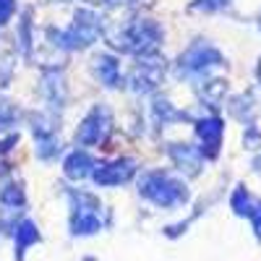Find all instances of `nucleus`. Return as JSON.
<instances>
[{
	"label": "nucleus",
	"mask_w": 261,
	"mask_h": 261,
	"mask_svg": "<svg viewBox=\"0 0 261 261\" xmlns=\"http://www.w3.org/2000/svg\"><path fill=\"white\" fill-rule=\"evenodd\" d=\"M102 34L110 42V47H115L120 53H130L136 58L157 53L160 42L165 37L162 29L157 27V21L141 18V16H125V18H115V21H105Z\"/></svg>",
	"instance_id": "obj_1"
},
{
	"label": "nucleus",
	"mask_w": 261,
	"mask_h": 261,
	"mask_svg": "<svg viewBox=\"0 0 261 261\" xmlns=\"http://www.w3.org/2000/svg\"><path fill=\"white\" fill-rule=\"evenodd\" d=\"M258 27H261V13H258Z\"/></svg>",
	"instance_id": "obj_27"
},
{
	"label": "nucleus",
	"mask_w": 261,
	"mask_h": 261,
	"mask_svg": "<svg viewBox=\"0 0 261 261\" xmlns=\"http://www.w3.org/2000/svg\"><path fill=\"white\" fill-rule=\"evenodd\" d=\"M154 115H157V120H162V123L183 118L180 113H175V110H172V105H170L167 99H157V102H154Z\"/></svg>",
	"instance_id": "obj_17"
},
{
	"label": "nucleus",
	"mask_w": 261,
	"mask_h": 261,
	"mask_svg": "<svg viewBox=\"0 0 261 261\" xmlns=\"http://www.w3.org/2000/svg\"><path fill=\"white\" fill-rule=\"evenodd\" d=\"M230 115L238 118V120H251L253 118V105H251V97L243 94V97H235L230 102Z\"/></svg>",
	"instance_id": "obj_14"
},
{
	"label": "nucleus",
	"mask_w": 261,
	"mask_h": 261,
	"mask_svg": "<svg viewBox=\"0 0 261 261\" xmlns=\"http://www.w3.org/2000/svg\"><path fill=\"white\" fill-rule=\"evenodd\" d=\"M63 170H65V175H68L71 180H84L86 175L94 172V160L86 154V151H73V154L65 160Z\"/></svg>",
	"instance_id": "obj_12"
},
{
	"label": "nucleus",
	"mask_w": 261,
	"mask_h": 261,
	"mask_svg": "<svg viewBox=\"0 0 261 261\" xmlns=\"http://www.w3.org/2000/svg\"><path fill=\"white\" fill-rule=\"evenodd\" d=\"M146 199H151L160 206H172L178 201H186V186L180 180H172L165 172H146L141 178V188H139Z\"/></svg>",
	"instance_id": "obj_5"
},
{
	"label": "nucleus",
	"mask_w": 261,
	"mask_h": 261,
	"mask_svg": "<svg viewBox=\"0 0 261 261\" xmlns=\"http://www.w3.org/2000/svg\"><path fill=\"white\" fill-rule=\"evenodd\" d=\"M58 151H60V141H58L55 134L37 139V157H39V160H50V157L58 154Z\"/></svg>",
	"instance_id": "obj_15"
},
{
	"label": "nucleus",
	"mask_w": 261,
	"mask_h": 261,
	"mask_svg": "<svg viewBox=\"0 0 261 261\" xmlns=\"http://www.w3.org/2000/svg\"><path fill=\"white\" fill-rule=\"evenodd\" d=\"M18 113H16V107L8 102V99H0V130L3 128H11L16 123Z\"/></svg>",
	"instance_id": "obj_18"
},
{
	"label": "nucleus",
	"mask_w": 261,
	"mask_h": 261,
	"mask_svg": "<svg viewBox=\"0 0 261 261\" xmlns=\"http://www.w3.org/2000/svg\"><path fill=\"white\" fill-rule=\"evenodd\" d=\"M230 0H201V6L204 8H209V11H214V8H222V6H227Z\"/></svg>",
	"instance_id": "obj_23"
},
{
	"label": "nucleus",
	"mask_w": 261,
	"mask_h": 261,
	"mask_svg": "<svg viewBox=\"0 0 261 261\" xmlns=\"http://www.w3.org/2000/svg\"><path fill=\"white\" fill-rule=\"evenodd\" d=\"M92 71L94 76L99 79V84H105L107 89H118V86H123V79H120V65L113 55L107 53H99L92 58Z\"/></svg>",
	"instance_id": "obj_9"
},
{
	"label": "nucleus",
	"mask_w": 261,
	"mask_h": 261,
	"mask_svg": "<svg viewBox=\"0 0 261 261\" xmlns=\"http://www.w3.org/2000/svg\"><path fill=\"white\" fill-rule=\"evenodd\" d=\"M170 157L180 170H186L188 175H196L199 167H201V157L204 154H201V149H196L191 144H172L170 146Z\"/></svg>",
	"instance_id": "obj_10"
},
{
	"label": "nucleus",
	"mask_w": 261,
	"mask_h": 261,
	"mask_svg": "<svg viewBox=\"0 0 261 261\" xmlns=\"http://www.w3.org/2000/svg\"><path fill=\"white\" fill-rule=\"evenodd\" d=\"M16 141H18V134H11L8 139H0V154H3V151H8L11 146H16Z\"/></svg>",
	"instance_id": "obj_22"
},
{
	"label": "nucleus",
	"mask_w": 261,
	"mask_h": 261,
	"mask_svg": "<svg viewBox=\"0 0 261 261\" xmlns=\"http://www.w3.org/2000/svg\"><path fill=\"white\" fill-rule=\"evenodd\" d=\"M99 29H102L99 16L94 11H89V8H81V11H76L73 24L65 32H53L50 29V37L55 39V45L63 47V50H86V47H92L97 42Z\"/></svg>",
	"instance_id": "obj_2"
},
{
	"label": "nucleus",
	"mask_w": 261,
	"mask_h": 261,
	"mask_svg": "<svg viewBox=\"0 0 261 261\" xmlns=\"http://www.w3.org/2000/svg\"><path fill=\"white\" fill-rule=\"evenodd\" d=\"M89 3H110V6H125L130 0H89Z\"/></svg>",
	"instance_id": "obj_25"
},
{
	"label": "nucleus",
	"mask_w": 261,
	"mask_h": 261,
	"mask_svg": "<svg viewBox=\"0 0 261 261\" xmlns=\"http://www.w3.org/2000/svg\"><path fill=\"white\" fill-rule=\"evenodd\" d=\"M256 76H258V84H261V60H258V68H256Z\"/></svg>",
	"instance_id": "obj_26"
},
{
	"label": "nucleus",
	"mask_w": 261,
	"mask_h": 261,
	"mask_svg": "<svg viewBox=\"0 0 261 261\" xmlns=\"http://www.w3.org/2000/svg\"><path fill=\"white\" fill-rule=\"evenodd\" d=\"M42 92H45V97H47V102L53 107H63V102H65V79H63V73L45 71V76H42Z\"/></svg>",
	"instance_id": "obj_11"
},
{
	"label": "nucleus",
	"mask_w": 261,
	"mask_h": 261,
	"mask_svg": "<svg viewBox=\"0 0 261 261\" xmlns=\"http://www.w3.org/2000/svg\"><path fill=\"white\" fill-rule=\"evenodd\" d=\"M251 217H253V225H256V230H258V235H261V206H258V204L253 206Z\"/></svg>",
	"instance_id": "obj_24"
},
{
	"label": "nucleus",
	"mask_w": 261,
	"mask_h": 261,
	"mask_svg": "<svg viewBox=\"0 0 261 261\" xmlns=\"http://www.w3.org/2000/svg\"><path fill=\"white\" fill-rule=\"evenodd\" d=\"M225 94H227V81H222V79H212V81H206V84L201 86V97H204V102H209L212 107L220 105Z\"/></svg>",
	"instance_id": "obj_13"
},
{
	"label": "nucleus",
	"mask_w": 261,
	"mask_h": 261,
	"mask_svg": "<svg viewBox=\"0 0 261 261\" xmlns=\"http://www.w3.org/2000/svg\"><path fill=\"white\" fill-rule=\"evenodd\" d=\"M253 201H251V196H248V191L243 188V186H238L235 188V193H232V209L238 212V214H251L253 212Z\"/></svg>",
	"instance_id": "obj_16"
},
{
	"label": "nucleus",
	"mask_w": 261,
	"mask_h": 261,
	"mask_svg": "<svg viewBox=\"0 0 261 261\" xmlns=\"http://www.w3.org/2000/svg\"><path fill=\"white\" fill-rule=\"evenodd\" d=\"M113 130V113L107 105H94L86 118L79 123L76 128V144L81 146H94V144H102Z\"/></svg>",
	"instance_id": "obj_6"
},
{
	"label": "nucleus",
	"mask_w": 261,
	"mask_h": 261,
	"mask_svg": "<svg viewBox=\"0 0 261 261\" xmlns=\"http://www.w3.org/2000/svg\"><path fill=\"white\" fill-rule=\"evenodd\" d=\"M222 134H225V125L220 118H201L196 123V136L201 141V154L214 160L220 154V146H222Z\"/></svg>",
	"instance_id": "obj_7"
},
{
	"label": "nucleus",
	"mask_w": 261,
	"mask_h": 261,
	"mask_svg": "<svg viewBox=\"0 0 261 261\" xmlns=\"http://www.w3.org/2000/svg\"><path fill=\"white\" fill-rule=\"evenodd\" d=\"M167 71V63L160 53H149V55H139L134 68L128 73V84H130V92L136 94H149L154 92L157 86L162 84Z\"/></svg>",
	"instance_id": "obj_3"
},
{
	"label": "nucleus",
	"mask_w": 261,
	"mask_h": 261,
	"mask_svg": "<svg viewBox=\"0 0 261 261\" xmlns=\"http://www.w3.org/2000/svg\"><path fill=\"white\" fill-rule=\"evenodd\" d=\"M134 175H136V162H134V160H115V162L99 165V167L92 172V178H94L99 186H118V183H128Z\"/></svg>",
	"instance_id": "obj_8"
},
{
	"label": "nucleus",
	"mask_w": 261,
	"mask_h": 261,
	"mask_svg": "<svg viewBox=\"0 0 261 261\" xmlns=\"http://www.w3.org/2000/svg\"><path fill=\"white\" fill-rule=\"evenodd\" d=\"M13 11H16V0H0V27L8 24Z\"/></svg>",
	"instance_id": "obj_21"
},
{
	"label": "nucleus",
	"mask_w": 261,
	"mask_h": 261,
	"mask_svg": "<svg viewBox=\"0 0 261 261\" xmlns=\"http://www.w3.org/2000/svg\"><path fill=\"white\" fill-rule=\"evenodd\" d=\"M222 65H225V58L220 50H214L206 42H196L178 58V73L186 79H196L212 68H222Z\"/></svg>",
	"instance_id": "obj_4"
},
{
	"label": "nucleus",
	"mask_w": 261,
	"mask_h": 261,
	"mask_svg": "<svg viewBox=\"0 0 261 261\" xmlns=\"http://www.w3.org/2000/svg\"><path fill=\"white\" fill-rule=\"evenodd\" d=\"M243 144H246V149H258L261 146V130L253 128V125H248L246 136H243Z\"/></svg>",
	"instance_id": "obj_20"
},
{
	"label": "nucleus",
	"mask_w": 261,
	"mask_h": 261,
	"mask_svg": "<svg viewBox=\"0 0 261 261\" xmlns=\"http://www.w3.org/2000/svg\"><path fill=\"white\" fill-rule=\"evenodd\" d=\"M3 201H6V204H21V201H24V191H21L18 186L3 188Z\"/></svg>",
	"instance_id": "obj_19"
}]
</instances>
